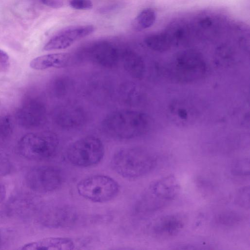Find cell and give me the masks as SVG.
<instances>
[{
    "instance_id": "obj_1",
    "label": "cell",
    "mask_w": 250,
    "mask_h": 250,
    "mask_svg": "<svg viewBox=\"0 0 250 250\" xmlns=\"http://www.w3.org/2000/svg\"><path fill=\"white\" fill-rule=\"evenodd\" d=\"M150 125V119L146 114L137 110L120 109L106 115L102 122V127L113 139L127 140L146 134Z\"/></svg>"
},
{
    "instance_id": "obj_2",
    "label": "cell",
    "mask_w": 250,
    "mask_h": 250,
    "mask_svg": "<svg viewBox=\"0 0 250 250\" xmlns=\"http://www.w3.org/2000/svg\"><path fill=\"white\" fill-rule=\"evenodd\" d=\"M158 158L150 150L140 147H126L112 156L113 169L124 178L134 179L147 175L156 167Z\"/></svg>"
},
{
    "instance_id": "obj_3",
    "label": "cell",
    "mask_w": 250,
    "mask_h": 250,
    "mask_svg": "<svg viewBox=\"0 0 250 250\" xmlns=\"http://www.w3.org/2000/svg\"><path fill=\"white\" fill-rule=\"evenodd\" d=\"M180 185L173 175H168L152 182L139 197L135 211L147 215L158 211L171 203L178 195Z\"/></svg>"
},
{
    "instance_id": "obj_4",
    "label": "cell",
    "mask_w": 250,
    "mask_h": 250,
    "mask_svg": "<svg viewBox=\"0 0 250 250\" xmlns=\"http://www.w3.org/2000/svg\"><path fill=\"white\" fill-rule=\"evenodd\" d=\"M59 145L57 136L52 132L30 133L21 138L18 144V150L26 159L42 161L53 157Z\"/></svg>"
},
{
    "instance_id": "obj_5",
    "label": "cell",
    "mask_w": 250,
    "mask_h": 250,
    "mask_svg": "<svg viewBox=\"0 0 250 250\" xmlns=\"http://www.w3.org/2000/svg\"><path fill=\"white\" fill-rule=\"evenodd\" d=\"M104 155V147L98 137L89 135L71 143L65 151V157L72 165L80 167H92L99 164Z\"/></svg>"
},
{
    "instance_id": "obj_6",
    "label": "cell",
    "mask_w": 250,
    "mask_h": 250,
    "mask_svg": "<svg viewBox=\"0 0 250 250\" xmlns=\"http://www.w3.org/2000/svg\"><path fill=\"white\" fill-rule=\"evenodd\" d=\"M78 194L83 198L94 203L109 202L118 194L120 186L112 177L102 174L87 176L77 184Z\"/></svg>"
},
{
    "instance_id": "obj_7",
    "label": "cell",
    "mask_w": 250,
    "mask_h": 250,
    "mask_svg": "<svg viewBox=\"0 0 250 250\" xmlns=\"http://www.w3.org/2000/svg\"><path fill=\"white\" fill-rule=\"evenodd\" d=\"M169 68L171 77L180 82L188 83L202 78L207 65L199 52L188 50L178 53Z\"/></svg>"
},
{
    "instance_id": "obj_8",
    "label": "cell",
    "mask_w": 250,
    "mask_h": 250,
    "mask_svg": "<svg viewBox=\"0 0 250 250\" xmlns=\"http://www.w3.org/2000/svg\"><path fill=\"white\" fill-rule=\"evenodd\" d=\"M25 183L31 190L42 193L58 190L63 183V176L57 167L40 166L29 170L25 176Z\"/></svg>"
},
{
    "instance_id": "obj_9",
    "label": "cell",
    "mask_w": 250,
    "mask_h": 250,
    "mask_svg": "<svg viewBox=\"0 0 250 250\" xmlns=\"http://www.w3.org/2000/svg\"><path fill=\"white\" fill-rule=\"evenodd\" d=\"M95 31L92 25H77L65 27L53 36L43 47L45 51L58 50L67 48Z\"/></svg>"
},
{
    "instance_id": "obj_10",
    "label": "cell",
    "mask_w": 250,
    "mask_h": 250,
    "mask_svg": "<svg viewBox=\"0 0 250 250\" xmlns=\"http://www.w3.org/2000/svg\"><path fill=\"white\" fill-rule=\"evenodd\" d=\"M186 224L185 217L180 213L162 216L153 223L151 231L153 235L160 239L175 236L184 229Z\"/></svg>"
},
{
    "instance_id": "obj_11",
    "label": "cell",
    "mask_w": 250,
    "mask_h": 250,
    "mask_svg": "<svg viewBox=\"0 0 250 250\" xmlns=\"http://www.w3.org/2000/svg\"><path fill=\"white\" fill-rule=\"evenodd\" d=\"M75 244L71 239L64 237L43 238L27 243L20 248L29 250H69L74 249Z\"/></svg>"
},
{
    "instance_id": "obj_12",
    "label": "cell",
    "mask_w": 250,
    "mask_h": 250,
    "mask_svg": "<svg viewBox=\"0 0 250 250\" xmlns=\"http://www.w3.org/2000/svg\"><path fill=\"white\" fill-rule=\"evenodd\" d=\"M92 61L103 66L112 67L118 63L121 55L116 48L107 43L95 46L90 52Z\"/></svg>"
},
{
    "instance_id": "obj_13",
    "label": "cell",
    "mask_w": 250,
    "mask_h": 250,
    "mask_svg": "<svg viewBox=\"0 0 250 250\" xmlns=\"http://www.w3.org/2000/svg\"><path fill=\"white\" fill-rule=\"evenodd\" d=\"M70 61V56L68 53H51L35 58L31 61L29 65L31 68L38 70L61 68L67 66Z\"/></svg>"
},
{
    "instance_id": "obj_14",
    "label": "cell",
    "mask_w": 250,
    "mask_h": 250,
    "mask_svg": "<svg viewBox=\"0 0 250 250\" xmlns=\"http://www.w3.org/2000/svg\"><path fill=\"white\" fill-rule=\"evenodd\" d=\"M121 60L126 71L135 78H141L145 73V63L140 56L132 52L121 54Z\"/></svg>"
},
{
    "instance_id": "obj_15",
    "label": "cell",
    "mask_w": 250,
    "mask_h": 250,
    "mask_svg": "<svg viewBox=\"0 0 250 250\" xmlns=\"http://www.w3.org/2000/svg\"><path fill=\"white\" fill-rule=\"evenodd\" d=\"M44 115V110L38 103L30 104L26 105L19 111V117L22 123L35 124L40 123Z\"/></svg>"
},
{
    "instance_id": "obj_16",
    "label": "cell",
    "mask_w": 250,
    "mask_h": 250,
    "mask_svg": "<svg viewBox=\"0 0 250 250\" xmlns=\"http://www.w3.org/2000/svg\"><path fill=\"white\" fill-rule=\"evenodd\" d=\"M144 42L149 48L159 52L168 51L173 43L167 34L150 35L145 38Z\"/></svg>"
},
{
    "instance_id": "obj_17",
    "label": "cell",
    "mask_w": 250,
    "mask_h": 250,
    "mask_svg": "<svg viewBox=\"0 0 250 250\" xmlns=\"http://www.w3.org/2000/svg\"><path fill=\"white\" fill-rule=\"evenodd\" d=\"M242 220L243 216L239 213L226 210L216 215L214 219V222L219 227L230 228L238 226Z\"/></svg>"
},
{
    "instance_id": "obj_18",
    "label": "cell",
    "mask_w": 250,
    "mask_h": 250,
    "mask_svg": "<svg viewBox=\"0 0 250 250\" xmlns=\"http://www.w3.org/2000/svg\"><path fill=\"white\" fill-rule=\"evenodd\" d=\"M156 18L155 11L151 8H146L141 11L134 20L133 26L137 31L150 27Z\"/></svg>"
},
{
    "instance_id": "obj_19",
    "label": "cell",
    "mask_w": 250,
    "mask_h": 250,
    "mask_svg": "<svg viewBox=\"0 0 250 250\" xmlns=\"http://www.w3.org/2000/svg\"><path fill=\"white\" fill-rule=\"evenodd\" d=\"M231 172L235 176L247 177L250 175V162L248 158H241L235 161L231 168Z\"/></svg>"
},
{
    "instance_id": "obj_20",
    "label": "cell",
    "mask_w": 250,
    "mask_h": 250,
    "mask_svg": "<svg viewBox=\"0 0 250 250\" xmlns=\"http://www.w3.org/2000/svg\"><path fill=\"white\" fill-rule=\"evenodd\" d=\"M171 111L177 119L184 121L191 119V110L185 103H175L172 106Z\"/></svg>"
},
{
    "instance_id": "obj_21",
    "label": "cell",
    "mask_w": 250,
    "mask_h": 250,
    "mask_svg": "<svg viewBox=\"0 0 250 250\" xmlns=\"http://www.w3.org/2000/svg\"><path fill=\"white\" fill-rule=\"evenodd\" d=\"M11 130V123L9 117L2 105L0 104V136H6Z\"/></svg>"
},
{
    "instance_id": "obj_22",
    "label": "cell",
    "mask_w": 250,
    "mask_h": 250,
    "mask_svg": "<svg viewBox=\"0 0 250 250\" xmlns=\"http://www.w3.org/2000/svg\"><path fill=\"white\" fill-rule=\"evenodd\" d=\"M236 201L239 206L245 209L250 208V188L245 186L240 188L236 195Z\"/></svg>"
},
{
    "instance_id": "obj_23",
    "label": "cell",
    "mask_w": 250,
    "mask_h": 250,
    "mask_svg": "<svg viewBox=\"0 0 250 250\" xmlns=\"http://www.w3.org/2000/svg\"><path fill=\"white\" fill-rule=\"evenodd\" d=\"M70 6L75 9L87 10L92 8L91 0H70Z\"/></svg>"
},
{
    "instance_id": "obj_24",
    "label": "cell",
    "mask_w": 250,
    "mask_h": 250,
    "mask_svg": "<svg viewBox=\"0 0 250 250\" xmlns=\"http://www.w3.org/2000/svg\"><path fill=\"white\" fill-rule=\"evenodd\" d=\"M9 57L4 51L0 49V70L6 68L9 64Z\"/></svg>"
},
{
    "instance_id": "obj_25",
    "label": "cell",
    "mask_w": 250,
    "mask_h": 250,
    "mask_svg": "<svg viewBox=\"0 0 250 250\" xmlns=\"http://www.w3.org/2000/svg\"><path fill=\"white\" fill-rule=\"evenodd\" d=\"M41 1L43 4L53 8H59L63 5L62 0H41Z\"/></svg>"
},
{
    "instance_id": "obj_26",
    "label": "cell",
    "mask_w": 250,
    "mask_h": 250,
    "mask_svg": "<svg viewBox=\"0 0 250 250\" xmlns=\"http://www.w3.org/2000/svg\"><path fill=\"white\" fill-rule=\"evenodd\" d=\"M7 195L6 188L4 185L0 182V204L2 203L6 198Z\"/></svg>"
},
{
    "instance_id": "obj_27",
    "label": "cell",
    "mask_w": 250,
    "mask_h": 250,
    "mask_svg": "<svg viewBox=\"0 0 250 250\" xmlns=\"http://www.w3.org/2000/svg\"><path fill=\"white\" fill-rule=\"evenodd\" d=\"M4 240L3 233L0 230V248L3 245Z\"/></svg>"
}]
</instances>
